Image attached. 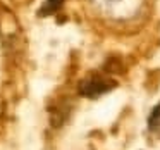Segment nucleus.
I'll use <instances>...</instances> for the list:
<instances>
[{
  "mask_svg": "<svg viewBox=\"0 0 160 150\" xmlns=\"http://www.w3.org/2000/svg\"><path fill=\"white\" fill-rule=\"evenodd\" d=\"M114 88H115V81L95 74V76H90L81 81L79 93L86 98H98L103 93H108L110 90H114Z\"/></svg>",
  "mask_w": 160,
  "mask_h": 150,
  "instance_id": "f257e3e1",
  "label": "nucleus"
},
{
  "mask_svg": "<svg viewBox=\"0 0 160 150\" xmlns=\"http://www.w3.org/2000/svg\"><path fill=\"white\" fill-rule=\"evenodd\" d=\"M62 4H64V0H45L42 9L38 11V14L42 16V18L52 16V14H55V12H59L60 9H62Z\"/></svg>",
  "mask_w": 160,
  "mask_h": 150,
  "instance_id": "f03ea898",
  "label": "nucleus"
},
{
  "mask_svg": "<svg viewBox=\"0 0 160 150\" xmlns=\"http://www.w3.org/2000/svg\"><path fill=\"white\" fill-rule=\"evenodd\" d=\"M148 129L150 131H160V104L155 105L148 117Z\"/></svg>",
  "mask_w": 160,
  "mask_h": 150,
  "instance_id": "7ed1b4c3",
  "label": "nucleus"
}]
</instances>
